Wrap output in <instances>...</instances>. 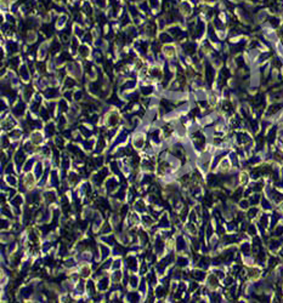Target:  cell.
Returning <instances> with one entry per match:
<instances>
[]
</instances>
